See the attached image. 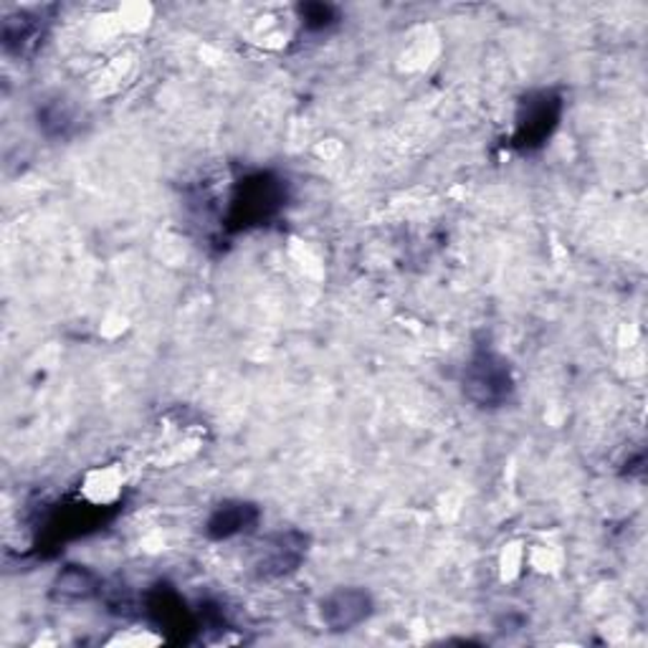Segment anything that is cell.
Returning a JSON list of instances; mask_svg holds the SVG:
<instances>
[{
	"label": "cell",
	"mask_w": 648,
	"mask_h": 648,
	"mask_svg": "<svg viewBox=\"0 0 648 648\" xmlns=\"http://www.w3.org/2000/svg\"><path fill=\"white\" fill-rule=\"evenodd\" d=\"M307 537H302L299 533H286V535H277L274 540L267 545V552H264V558L259 562V570L261 575L267 577H279V575H286L296 570L299 565L304 552H307Z\"/></svg>",
	"instance_id": "277c9868"
},
{
	"label": "cell",
	"mask_w": 648,
	"mask_h": 648,
	"mask_svg": "<svg viewBox=\"0 0 648 648\" xmlns=\"http://www.w3.org/2000/svg\"><path fill=\"white\" fill-rule=\"evenodd\" d=\"M319 613L334 634L353 631L372 615V596L365 588H338L322 600Z\"/></svg>",
	"instance_id": "7a4b0ae2"
},
{
	"label": "cell",
	"mask_w": 648,
	"mask_h": 648,
	"mask_svg": "<svg viewBox=\"0 0 648 648\" xmlns=\"http://www.w3.org/2000/svg\"><path fill=\"white\" fill-rule=\"evenodd\" d=\"M38 34V23L34 15L28 13H19V15H11V19H5L3 23V44L8 51H15V53H26L28 46L36 41Z\"/></svg>",
	"instance_id": "52a82bcc"
},
{
	"label": "cell",
	"mask_w": 648,
	"mask_h": 648,
	"mask_svg": "<svg viewBox=\"0 0 648 648\" xmlns=\"http://www.w3.org/2000/svg\"><path fill=\"white\" fill-rule=\"evenodd\" d=\"M527 112L519 120V145L533 147L540 145L545 137L555 130L560 120V99L552 97V94H540V97H533L527 101Z\"/></svg>",
	"instance_id": "3957f363"
},
{
	"label": "cell",
	"mask_w": 648,
	"mask_h": 648,
	"mask_svg": "<svg viewBox=\"0 0 648 648\" xmlns=\"http://www.w3.org/2000/svg\"><path fill=\"white\" fill-rule=\"evenodd\" d=\"M38 124L49 132V135H64L69 124H72V114L66 112L64 105L61 101H53V105H46L41 109V114H38Z\"/></svg>",
	"instance_id": "9c48e42d"
},
{
	"label": "cell",
	"mask_w": 648,
	"mask_h": 648,
	"mask_svg": "<svg viewBox=\"0 0 648 648\" xmlns=\"http://www.w3.org/2000/svg\"><path fill=\"white\" fill-rule=\"evenodd\" d=\"M464 393L479 408H502L514 395L510 363L491 350H479L464 368Z\"/></svg>",
	"instance_id": "6da1fadb"
},
{
	"label": "cell",
	"mask_w": 648,
	"mask_h": 648,
	"mask_svg": "<svg viewBox=\"0 0 648 648\" xmlns=\"http://www.w3.org/2000/svg\"><path fill=\"white\" fill-rule=\"evenodd\" d=\"M259 522V510L248 502H225L210 514L206 533L213 540H229L241 533H248Z\"/></svg>",
	"instance_id": "5b68a950"
},
{
	"label": "cell",
	"mask_w": 648,
	"mask_h": 648,
	"mask_svg": "<svg viewBox=\"0 0 648 648\" xmlns=\"http://www.w3.org/2000/svg\"><path fill=\"white\" fill-rule=\"evenodd\" d=\"M97 577L82 565H69L61 570L57 583H53V598L64 600V603H76V600H87L97 592Z\"/></svg>",
	"instance_id": "8992f818"
},
{
	"label": "cell",
	"mask_w": 648,
	"mask_h": 648,
	"mask_svg": "<svg viewBox=\"0 0 648 648\" xmlns=\"http://www.w3.org/2000/svg\"><path fill=\"white\" fill-rule=\"evenodd\" d=\"M299 21L304 28L319 34V30L332 28L334 23L340 21V13H338V8L327 5V3H304V5H299Z\"/></svg>",
	"instance_id": "ba28073f"
}]
</instances>
